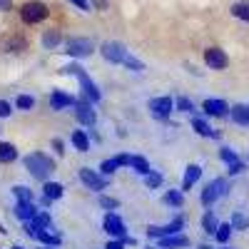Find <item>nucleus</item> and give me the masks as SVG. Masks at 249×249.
<instances>
[{"label":"nucleus","instance_id":"obj_1","mask_svg":"<svg viewBox=\"0 0 249 249\" xmlns=\"http://www.w3.org/2000/svg\"><path fill=\"white\" fill-rule=\"evenodd\" d=\"M23 162H25L28 172H30L35 179H40V182L50 179V175L55 172V162H53L48 155H43V152H30V155H25Z\"/></svg>","mask_w":249,"mask_h":249},{"label":"nucleus","instance_id":"obj_2","mask_svg":"<svg viewBox=\"0 0 249 249\" xmlns=\"http://www.w3.org/2000/svg\"><path fill=\"white\" fill-rule=\"evenodd\" d=\"M62 72H65V75H75V77H77L80 88H82V95H85V97L92 102V105H97V102L102 100V92H100V88H97L95 82L90 80V75H88L85 70H82L80 65H65V68H62Z\"/></svg>","mask_w":249,"mask_h":249},{"label":"nucleus","instance_id":"obj_3","mask_svg":"<svg viewBox=\"0 0 249 249\" xmlns=\"http://www.w3.org/2000/svg\"><path fill=\"white\" fill-rule=\"evenodd\" d=\"M50 10L45 3H37V0H30V3H23V8H20V20H23L25 25H37L43 23V20H48Z\"/></svg>","mask_w":249,"mask_h":249},{"label":"nucleus","instance_id":"obj_4","mask_svg":"<svg viewBox=\"0 0 249 249\" xmlns=\"http://www.w3.org/2000/svg\"><path fill=\"white\" fill-rule=\"evenodd\" d=\"M62 53H68L72 57H90L95 53V45H92V40H88V37H72V40L65 43V50Z\"/></svg>","mask_w":249,"mask_h":249},{"label":"nucleus","instance_id":"obj_5","mask_svg":"<svg viewBox=\"0 0 249 249\" xmlns=\"http://www.w3.org/2000/svg\"><path fill=\"white\" fill-rule=\"evenodd\" d=\"M224 192H227V179H222V177H219V179H214V182H210V184L204 187L199 199H202V204H204V207H210V204H214Z\"/></svg>","mask_w":249,"mask_h":249},{"label":"nucleus","instance_id":"obj_6","mask_svg":"<svg viewBox=\"0 0 249 249\" xmlns=\"http://www.w3.org/2000/svg\"><path fill=\"white\" fill-rule=\"evenodd\" d=\"M150 112H152V117H157V120H167L170 117V112L175 110V100L172 97H152L150 100Z\"/></svg>","mask_w":249,"mask_h":249},{"label":"nucleus","instance_id":"obj_7","mask_svg":"<svg viewBox=\"0 0 249 249\" xmlns=\"http://www.w3.org/2000/svg\"><path fill=\"white\" fill-rule=\"evenodd\" d=\"M80 182L88 187V190H92V192H102L107 187V179L102 177L100 172H95V170H90V167H82L80 170Z\"/></svg>","mask_w":249,"mask_h":249},{"label":"nucleus","instance_id":"obj_8","mask_svg":"<svg viewBox=\"0 0 249 249\" xmlns=\"http://www.w3.org/2000/svg\"><path fill=\"white\" fill-rule=\"evenodd\" d=\"M184 227V217H175L170 224H164V227H157V224H150L147 227V237L152 239H160V237H170V234H177L179 230Z\"/></svg>","mask_w":249,"mask_h":249},{"label":"nucleus","instance_id":"obj_9","mask_svg":"<svg viewBox=\"0 0 249 249\" xmlns=\"http://www.w3.org/2000/svg\"><path fill=\"white\" fill-rule=\"evenodd\" d=\"M100 50H102V57H105L107 62H115V65H124V60L130 57V53L120 43H105Z\"/></svg>","mask_w":249,"mask_h":249},{"label":"nucleus","instance_id":"obj_10","mask_svg":"<svg viewBox=\"0 0 249 249\" xmlns=\"http://www.w3.org/2000/svg\"><path fill=\"white\" fill-rule=\"evenodd\" d=\"M77 120L82 122V127H95V122H97V115H95V110H92V102L82 95L80 97V102H77Z\"/></svg>","mask_w":249,"mask_h":249},{"label":"nucleus","instance_id":"obj_11","mask_svg":"<svg viewBox=\"0 0 249 249\" xmlns=\"http://www.w3.org/2000/svg\"><path fill=\"white\" fill-rule=\"evenodd\" d=\"M204 62H207L210 70H224L227 65H230V57H227V53L219 50V48H207L204 50Z\"/></svg>","mask_w":249,"mask_h":249},{"label":"nucleus","instance_id":"obj_12","mask_svg":"<svg viewBox=\"0 0 249 249\" xmlns=\"http://www.w3.org/2000/svg\"><path fill=\"white\" fill-rule=\"evenodd\" d=\"M102 227H105V232L112 239H124V237H127V224H124L117 214H112V212L105 217V224H102Z\"/></svg>","mask_w":249,"mask_h":249},{"label":"nucleus","instance_id":"obj_13","mask_svg":"<svg viewBox=\"0 0 249 249\" xmlns=\"http://www.w3.org/2000/svg\"><path fill=\"white\" fill-rule=\"evenodd\" d=\"M202 110H204L207 115H212V117H224V115H230L227 102H224V100H214V97L204 100V102H202Z\"/></svg>","mask_w":249,"mask_h":249},{"label":"nucleus","instance_id":"obj_14","mask_svg":"<svg viewBox=\"0 0 249 249\" xmlns=\"http://www.w3.org/2000/svg\"><path fill=\"white\" fill-rule=\"evenodd\" d=\"M70 105H75V100H72L68 92H62V90H53V95H50V107H53L55 112L65 110V107H70Z\"/></svg>","mask_w":249,"mask_h":249},{"label":"nucleus","instance_id":"obj_15","mask_svg":"<svg viewBox=\"0 0 249 249\" xmlns=\"http://www.w3.org/2000/svg\"><path fill=\"white\" fill-rule=\"evenodd\" d=\"M202 177V167L199 164H187V170H184V179H182V192L187 190H192L195 182Z\"/></svg>","mask_w":249,"mask_h":249},{"label":"nucleus","instance_id":"obj_16","mask_svg":"<svg viewBox=\"0 0 249 249\" xmlns=\"http://www.w3.org/2000/svg\"><path fill=\"white\" fill-rule=\"evenodd\" d=\"M35 212H37V207H35L33 202H18V204H15V217H18L20 222L33 219V217H35Z\"/></svg>","mask_w":249,"mask_h":249},{"label":"nucleus","instance_id":"obj_17","mask_svg":"<svg viewBox=\"0 0 249 249\" xmlns=\"http://www.w3.org/2000/svg\"><path fill=\"white\" fill-rule=\"evenodd\" d=\"M35 239L43 242V247H57V244L62 242L57 232H50V227H45V230H37V232H35Z\"/></svg>","mask_w":249,"mask_h":249},{"label":"nucleus","instance_id":"obj_18","mask_svg":"<svg viewBox=\"0 0 249 249\" xmlns=\"http://www.w3.org/2000/svg\"><path fill=\"white\" fill-rule=\"evenodd\" d=\"M175 247H190V239L182 234H170V237H160V249H175Z\"/></svg>","mask_w":249,"mask_h":249},{"label":"nucleus","instance_id":"obj_19","mask_svg":"<svg viewBox=\"0 0 249 249\" xmlns=\"http://www.w3.org/2000/svg\"><path fill=\"white\" fill-rule=\"evenodd\" d=\"M40 43H43V48L45 50H55V48H60L62 45V35L53 28V30H45L43 33V40H40Z\"/></svg>","mask_w":249,"mask_h":249},{"label":"nucleus","instance_id":"obj_20","mask_svg":"<svg viewBox=\"0 0 249 249\" xmlns=\"http://www.w3.org/2000/svg\"><path fill=\"white\" fill-rule=\"evenodd\" d=\"M18 160V150H15V144L13 142H0V162L3 164H10Z\"/></svg>","mask_w":249,"mask_h":249},{"label":"nucleus","instance_id":"obj_21","mask_svg":"<svg viewBox=\"0 0 249 249\" xmlns=\"http://www.w3.org/2000/svg\"><path fill=\"white\" fill-rule=\"evenodd\" d=\"M192 127H195V132H197V135H202V137H214V140L219 137V132H217V130H212V127H210V124H207L202 117H195V120H192Z\"/></svg>","mask_w":249,"mask_h":249},{"label":"nucleus","instance_id":"obj_22","mask_svg":"<svg viewBox=\"0 0 249 249\" xmlns=\"http://www.w3.org/2000/svg\"><path fill=\"white\" fill-rule=\"evenodd\" d=\"M230 115L237 124H249V105H234L230 107Z\"/></svg>","mask_w":249,"mask_h":249},{"label":"nucleus","instance_id":"obj_23","mask_svg":"<svg viewBox=\"0 0 249 249\" xmlns=\"http://www.w3.org/2000/svg\"><path fill=\"white\" fill-rule=\"evenodd\" d=\"M62 184H57V182H50V179H45L43 182V195L48 197V199H60L62 197Z\"/></svg>","mask_w":249,"mask_h":249},{"label":"nucleus","instance_id":"obj_24","mask_svg":"<svg viewBox=\"0 0 249 249\" xmlns=\"http://www.w3.org/2000/svg\"><path fill=\"white\" fill-rule=\"evenodd\" d=\"M72 144H75L80 152H88V150H90V137H88V132H85V130H75V132H72Z\"/></svg>","mask_w":249,"mask_h":249},{"label":"nucleus","instance_id":"obj_25","mask_svg":"<svg viewBox=\"0 0 249 249\" xmlns=\"http://www.w3.org/2000/svg\"><path fill=\"white\" fill-rule=\"evenodd\" d=\"M232 15L242 23H249V0H242V3H234L232 5Z\"/></svg>","mask_w":249,"mask_h":249},{"label":"nucleus","instance_id":"obj_26","mask_svg":"<svg viewBox=\"0 0 249 249\" xmlns=\"http://www.w3.org/2000/svg\"><path fill=\"white\" fill-rule=\"evenodd\" d=\"M130 167L137 172V175H147L150 172V162L144 157H137V155H130Z\"/></svg>","mask_w":249,"mask_h":249},{"label":"nucleus","instance_id":"obj_27","mask_svg":"<svg viewBox=\"0 0 249 249\" xmlns=\"http://www.w3.org/2000/svg\"><path fill=\"white\" fill-rule=\"evenodd\" d=\"M117 170H120V162H117V157L102 160V164H100V175H102V177H110V175H115Z\"/></svg>","mask_w":249,"mask_h":249},{"label":"nucleus","instance_id":"obj_28","mask_svg":"<svg viewBox=\"0 0 249 249\" xmlns=\"http://www.w3.org/2000/svg\"><path fill=\"white\" fill-rule=\"evenodd\" d=\"M217 227H219V222H217L214 212H204V217H202V230H204L207 234H214Z\"/></svg>","mask_w":249,"mask_h":249},{"label":"nucleus","instance_id":"obj_29","mask_svg":"<svg viewBox=\"0 0 249 249\" xmlns=\"http://www.w3.org/2000/svg\"><path fill=\"white\" fill-rule=\"evenodd\" d=\"M162 202L170 204V207H182V204H184V195H182L179 190H170V192H164Z\"/></svg>","mask_w":249,"mask_h":249},{"label":"nucleus","instance_id":"obj_30","mask_svg":"<svg viewBox=\"0 0 249 249\" xmlns=\"http://www.w3.org/2000/svg\"><path fill=\"white\" fill-rule=\"evenodd\" d=\"M13 195H15L18 202H33V192L28 190L25 184H15V187H13Z\"/></svg>","mask_w":249,"mask_h":249},{"label":"nucleus","instance_id":"obj_31","mask_svg":"<svg viewBox=\"0 0 249 249\" xmlns=\"http://www.w3.org/2000/svg\"><path fill=\"white\" fill-rule=\"evenodd\" d=\"M214 237H217L219 244L230 242V237H232V224H219V227H217V232H214Z\"/></svg>","mask_w":249,"mask_h":249},{"label":"nucleus","instance_id":"obj_32","mask_svg":"<svg viewBox=\"0 0 249 249\" xmlns=\"http://www.w3.org/2000/svg\"><path fill=\"white\" fill-rule=\"evenodd\" d=\"M25 37H10L8 43H5V50L8 53H20V50H25Z\"/></svg>","mask_w":249,"mask_h":249},{"label":"nucleus","instance_id":"obj_33","mask_svg":"<svg viewBox=\"0 0 249 249\" xmlns=\"http://www.w3.org/2000/svg\"><path fill=\"white\" fill-rule=\"evenodd\" d=\"M144 184H147L150 190H157V187L162 184V175H160V172H152V170H150L147 175H144Z\"/></svg>","mask_w":249,"mask_h":249},{"label":"nucleus","instance_id":"obj_34","mask_svg":"<svg viewBox=\"0 0 249 249\" xmlns=\"http://www.w3.org/2000/svg\"><path fill=\"white\" fill-rule=\"evenodd\" d=\"M15 105H18V110H33V107H35V97H30V95H20V97L15 100Z\"/></svg>","mask_w":249,"mask_h":249},{"label":"nucleus","instance_id":"obj_35","mask_svg":"<svg viewBox=\"0 0 249 249\" xmlns=\"http://www.w3.org/2000/svg\"><path fill=\"white\" fill-rule=\"evenodd\" d=\"M232 230H247L249 227V219L244 217V214H239V212H234V217H232Z\"/></svg>","mask_w":249,"mask_h":249},{"label":"nucleus","instance_id":"obj_36","mask_svg":"<svg viewBox=\"0 0 249 249\" xmlns=\"http://www.w3.org/2000/svg\"><path fill=\"white\" fill-rule=\"evenodd\" d=\"M219 160H222V162H227V164H232V162H237L239 157H237V152H234V150L222 147V150H219Z\"/></svg>","mask_w":249,"mask_h":249},{"label":"nucleus","instance_id":"obj_37","mask_svg":"<svg viewBox=\"0 0 249 249\" xmlns=\"http://www.w3.org/2000/svg\"><path fill=\"white\" fill-rule=\"evenodd\" d=\"M100 207H102V210H117V207H120V202H117L115 197L102 195V197H100Z\"/></svg>","mask_w":249,"mask_h":249},{"label":"nucleus","instance_id":"obj_38","mask_svg":"<svg viewBox=\"0 0 249 249\" xmlns=\"http://www.w3.org/2000/svg\"><path fill=\"white\" fill-rule=\"evenodd\" d=\"M177 110H179V112H192L195 107H192V102L187 100V97H179V100H177Z\"/></svg>","mask_w":249,"mask_h":249},{"label":"nucleus","instance_id":"obj_39","mask_svg":"<svg viewBox=\"0 0 249 249\" xmlns=\"http://www.w3.org/2000/svg\"><path fill=\"white\" fill-rule=\"evenodd\" d=\"M107 5H110V0H90V8L95 10H107Z\"/></svg>","mask_w":249,"mask_h":249},{"label":"nucleus","instance_id":"obj_40","mask_svg":"<svg viewBox=\"0 0 249 249\" xmlns=\"http://www.w3.org/2000/svg\"><path fill=\"white\" fill-rule=\"evenodd\" d=\"M53 150H55L57 155H62V152H65V142H62L60 137H55V140H53Z\"/></svg>","mask_w":249,"mask_h":249},{"label":"nucleus","instance_id":"obj_41","mask_svg":"<svg viewBox=\"0 0 249 249\" xmlns=\"http://www.w3.org/2000/svg\"><path fill=\"white\" fill-rule=\"evenodd\" d=\"M10 105H8V102L5 100H0V117H10Z\"/></svg>","mask_w":249,"mask_h":249},{"label":"nucleus","instance_id":"obj_42","mask_svg":"<svg viewBox=\"0 0 249 249\" xmlns=\"http://www.w3.org/2000/svg\"><path fill=\"white\" fill-rule=\"evenodd\" d=\"M105 249H124V239H110Z\"/></svg>","mask_w":249,"mask_h":249},{"label":"nucleus","instance_id":"obj_43","mask_svg":"<svg viewBox=\"0 0 249 249\" xmlns=\"http://www.w3.org/2000/svg\"><path fill=\"white\" fill-rule=\"evenodd\" d=\"M70 3H72V5H77L80 10H85V13H90V3H88V0H70Z\"/></svg>","mask_w":249,"mask_h":249},{"label":"nucleus","instance_id":"obj_44","mask_svg":"<svg viewBox=\"0 0 249 249\" xmlns=\"http://www.w3.org/2000/svg\"><path fill=\"white\" fill-rule=\"evenodd\" d=\"M242 170H244V164H242V162H239V160H237V162H232V164H230V175H239V172H242Z\"/></svg>","mask_w":249,"mask_h":249},{"label":"nucleus","instance_id":"obj_45","mask_svg":"<svg viewBox=\"0 0 249 249\" xmlns=\"http://www.w3.org/2000/svg\"><path fill=\"white\" fill-rule=\"evenodd\" d=\"M13 8V0H0V13H8Z\"/></svg>","mask_w":249,"mask_h":249},{"label":"nucleus","instance_id":"obj_46","mask_svg":"<svg viewBox=\"0 0 249 249\" xmlns=\"http://www.w3.org/2000/svg\"><path fill=\"white\" fill-rule=\"evenodd\" d=\"M117 162H120V167H124V164H130V155H117Z\"/></svg>","mask_w":249,"mask_h":249},{"label":"nucleus","instance_id":"obj_47","mask_svg":"<svg viewBox=\"0 0 249 249\" xmlns=\"http://www.w3.org/2000/svg\"><path fill=\"white\" fill-rule=\"evenodd\" d=\"M199 249H210V247H199Z\"/></svg>","mask_w":249,"mask_h":249},{"label":"nucleus","instance_id":"obj_48","mask_svg":"<svg viewBox=\"0 0 249 249\" xmlns=\"http://www.w3.org/2000/svg\"><path fill=\"white\" fill-rule=\"evenodd\" d=\"M13 249H23V247H13Z\"/></svg>","mask_w":249,"mask_h":249},{"label":"nucleus","instance_id":"obj_49","mask_svg":"<svg viewBox=\"0 0 249 249\" xmlns=\"http://www.w3.org/2000/svg\"><path fill=\"white\" fill-rule=\"evenodd\" d=\"M147 249H155V247H147Z\"/></svg>","mask_w":249,"mask_h":249}]
</instances>
